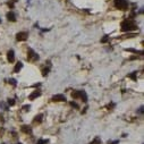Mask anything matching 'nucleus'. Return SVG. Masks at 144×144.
I'll return each instance as SVG.
<instances>
[{
    "label": "nucleus",
    "mask_w": 144,
    "mask_h": 144,
    "mask_svg": "<svg viewBox=\"0 0 144 144\" xmlns=\"http://www.w3.org/2000/svg\"><path fill=\"white\" fill-rule=\"evenodd\" d=\"M143 109H144L143 107H141V108H140V109H138V112H140V113H143V111H144Z\"/></svg>",
    "instance_id": "obj_23"
},
{
    "label": "nucleus",
    "mask_w": 144,
    "mask_h": 144,
    "mask_svg": "<svg viewBox=\"0 0 144 144\" xmlns=\"http://www.w3.org/2000/svg\"><path fill=\"white\" fill-rule=\"evenodd\" d=\"M52 101H57V102H60V101H66V97L65 95H62V94H56V95H53L52 99H51Z\"/></svg>",
    "instance_id": "obj_5"
},
{
    "label": "nucleus",
    "mask_w": 144,
    "mask_h": 144,
    "mask_svg": "<svg viewBox=\"0 0 144 144\" xmlns=\"http://www.w3.org/2000/svg\"><path fill=\"white\" fill-rule=\"evenodd\" d=\"M23 68V64L20 62V61H18L17 64H16V66H15V68H14V73H19V70Z\"/></svg>",
    "instance_id": "obj_9"
},
{
    "label": "nucleus",
    "mask_w": 144,
    "mask_h": 144,
    "mask_svg": "<svg viewBox=\"0 0 144 144\" xmlns=\"http://www.w3.org/2000/svg\"><path fill=\"white\" fill-rule=\"evenodd\" d=\"M27 38H28V33L26 32H19L17 33V35H16L17 41H26Z\"/></svg>",
    "instance_id": "obj_3"
},
{
    "label": "nucleus",
    "mask_w": 144,
    "mask_h": 144,
    "mask_svg": "<svg viewBox=\"0 0 144 144\" xmlns=\"http://www.w3.org/2000/svg\"><path fill=\"white\" fill-rule=\"evenodd\" d=\"M39 144H40V143H39Z\"/></svg>",
    "instance_id": "obj_26"
},
{
    "label": "nucleus",
    "mask_w": 144,
    "mask_h": 144,
    "mask_svg": "<svg viewBox=\"0 0 144 144\" xmlns=\"http://www.w3.org/2000/svg\"><path fill=\"white\" fill-rule=\"evenodd\" d=\"M118 143H119L118 141H115V142H112V143H110V142H109V144H118Z\"/></svg>",
    "instance_id": "obj_24"
},
{
    "label": "nucleus",
    "mask_w": 144,
    "mask_h": 144,
    "mask_svg": "<svg viewBox=\"0 0 144 144\" xmlns=\"http://www.w3.org/2000/svg\"><path fill=\"white\" fill-rule=\"evenodd\" d=\"M9 84H12V85L15 86V85H16V81H15L14 78H10V79H9Z\"/></svg>",
    "instance_id": "obj_19"
},
{
    "label": "nucleus",
    "mask_w": 144,
    "mask_h": 144,
    "mask_svg": "<svg viewBox=\"0 0 144 144\" xmlns=\"http://www.w3.org/2000/svg\"><path fill=\"white\" fill-rule=\"evenodd\" d=\"M23 109H24L25 111H28V110L31 109V105H24V107H23Z\"/></svg>",
    "instance_id": "obj_21"
},
{
    "label": "nucleus",
    "mask_w": 144,
    "mask_h": 144,
    "mask_svg": "<svg viewBox=\"0 0 144 144\" xmlns=\"http://www.w3.org/2000/svg\"><path fill=\"white\" fill-rule=\"evenodd\" d=\"M136 28H137V26L133 20H124L121 23V31L123 32H128V31H133Z\"/></svg>",
    "instance_id": "obj_1"
},
{
    "label": "nucleus",
    "mask_w": 144,
    "mask_h": 144,
    "mask_svg": "<svg viewBox=\"0 0 144 144\" xmlns=\"http://www.w3.org/2000/svg\"><path fill=\"white\" fill-rule=\"evenodd\" d=\"M100 143H101V140H100L99 137H97L95 140H94V141H93V142H92L91 144H100Z\"/></svg>",
    "instance_id": "obj_15"
},
{
    "label": "nucleus",
    "mask_w": 144,
    "mask_h": 144,
    "mask_svg": "<svg viewBox=\"0 0 144 144\" xmlns=\"http://www.w3.org/2000/svg\"><path fill=\"white\" fill-rule=\"evenodd\" d=\"M22 131L24 132V133H31V128H30V126L24 125V126H22Z\"/></svg>",
    "instance_id": "obj_11"
},
{
    "label": "nucleus",
    "mask_w": 144,
    "mask_h": 144,
    "mask_svg": "<svg viewBox=\"0 0 144 144\" xmlns=\"http://www.w3.org/2000/svg\"><path fill=\"white\" fill-rule=\"evenodd\" d=\"M70 105H72V107H74V108H76V109H78V105H76L75 102H70Z\"/></svg>",
    "instance_id": "obj_22"
},
{
    "label": "nucleus",
    "mask_w": 144,
    "mask_h": 144,
    "mask_svg": "<svg viewBox=\"0 0 144 144\" xmlns=\"http://www.w3.org/2000/svg\"><path fill=\"white\" fill-rule=\"evenodd\" d=\"M40 95H41V93H40L39 91H34V92L32 93V94H31V95L28 97V99H30V100H34V99L39 98Z\"/></svg>",
    "instance_id": "obj_8"
},
{
    "label": "nucleus",
    "mask_w": 144,
    "mask_h": 144,
    "mask_svg": "<svg viewBox=\"0 0 144 144\" xmlns=\"http://www.w3.org/2000/svg\"><path fill=\"white\" fill-rule=\"evenodd\" d=\"M18 144H20V143H18Z\"/></svg>",
    "instance_id": "obj_25"
},
{
    "label": "nucleus",
    "mask_w": 144,
    "mask_h": 144,
    "mask_svg": "<svg viewBox=\"0 0 144 144\" xmlns=\"http://www.w3.org/2000/svg\"><path fill=\"white\" fill-rule=\"evenodd\" d=\"M115 6L117 7L118 9L126 10L128 7V2H127V0H115Z\"/></svg>",
    "instance_id": "obj_2"
},
{
    "label": "nucleus",
    "mask_w": 144,
    "mask_h": 144,
    "mask_svg": "<svg viewBox=\"0 0 144 144\" xmlns=\"http://www.w3.org/2000/svg\"><path fill=\"white\" fill-rule=\"evenodd\" d=\"M7 19L9 20V22H15V20H16V15H15L13 12L7 13Z\"/></svg>",
    "instance_id": "obj_7"
},
{
    "label": "nucleus",
    "mask_w": 144,
    "mask_h": 144,
    "mask_svg": "<svg viewBox=\"0 0 144 144\" xmlns=\"http://www.w3.org/2000/svg\"><path fill=\"white\" fill-rule=\"evenodd\" d=\"M7 59H8L9 62H14V60H15V52H14V50H9L7 52Z\"/></svg>",
    "instance_id": "obj_6"
},
{
    "label": "nucleus",
    "mask_w": 144,
    "mask_h": 144,
    "mask_svg": "<svg viewBox=\"0 0 144 144\" xmlns=\"http://www.w3.org/2000/svg\"><path fill=\"white\" fill-rule=\"evenodd\" d=\"M81 94H82V91H74L72 93V98L73 99H78V98H81Z\"/></svg>",
    "instance_id": "obj_10"
},
{
    "label": "nucleus",
    "mask_w": 144,
    "mask_h": 144,
    "mask_svg": "<svg viewBox=\"0 0 144 144\" xmlns=\"http://www.w3.org/2000/svg\"><path fill=\"white\" fill-rule=\"evenodd\" d=\"M49 70H50L49 68H46V69H43V70H42V75H43V76H47V75H48V73H49Z\"/></svg>",
    "instance_id": "obj_16"
},
{
    "label": "nucleus",
    "mask_w": 144,
    "mask_h": 144,
    "mask_svg": "<svg viewBox=\"0 0 144 144\" xmlns=\"http://www.w3.org/2000/svg\"><path fill=\"white\" fill-rule=\"evenodd\" d=\"M81 99H82L84 102H86V101H87V95H86V93L84 91H82V94H81Z\"/></svg>",
    "instance_id": "obj_12"
},
{
    "label": "nucleus",
    "mask_w": 144,
    "mask_h": 144,
    "mask_svg": "<svg viewBox=\"0 0 144 144\" xmlns=\"http://www.w3.org/2000/svg\"><path fill=\"white\" fill-rule=\"evenodd\" d=\"M125 51H129V52H134V53H137L138 52L137 50H135V49H132V48H127V49H125Z\"/></svg>",
    "instance_id": "obj_13"
},
{
    "label": "nucleus",
    "mask_w": 144,
    "mask_h": 144,
    "mask_svg": "<svg viewBox=\"0 0 144 144\" xmlns=\"http://www.w3.org/2000/svg\"><path fill=\"white\" fill-rule=\"evenodd\" d=\"M41 118H42V116H41V115H39V116H36V117H35V119H34V121H35V123H38V121H41Z\"/></svg>",
    "instance_id": "obj_18"
},
{
    "label": "nucleus",
    "mask_w": 144,
    "mask_h": 144,
    "mask_svg": "<svg viewBox=\"0 0 144 144\" xmlns=\"http://www.w3.org/2000/svg\"><path fill=\"white\" fill-rule=\"evenodd\" d=\"M8 105H15V100H14V99H8Z\"/></svg>",
    "instance_id": "obj_17"
},
{
    "label": "nucleus",
    "mask_w": 144,
    "mask_h": 144,
    "mask_svg": "<svg viewBox=\"0 0 144 144\" xmlns=\"http://www.w3.org/2000/svg\"><path fill=\"white\" fill-rule=\"evenodd\" d=\"M129 77H131L132 79H134V81H136V73H132V74H129Z\"/></svg>",
    "instance_id": "obj_14"
},
{
    "label": "nucleus",
    "mask_w": 144,
    "mask_h": 144,
    "mask_svg": "<svg viewBox=\"0 0 144 144\" xmlns=\"http://www.w3.org/2000/svg\"><path fill=\"white\" fill-rule=\"evenodd\" d=\"M108 40H109V38H108V36L105 35V36H103V38H102V40H101V42H102V43H105V42H107Z\"/></svg>",
    "instance_id": "obj_20"
},
{
    "label": "nucleus",
    "mask_w": 144,
    "mask_h": 144,
    "mask_svg": "<svg viewBox=\"0 0 144 144\" xmlns=\"http://www.w3.org/2000/svg\"><path fill=\"white\" fill-rule=\"evenodd\" d=\"M27 59L28 60H38L39 59V54H36V53L33 51L32 49H28V56H27Z\"/></svg>",
    "instance_id": "obj_4"
}]
</instances>
